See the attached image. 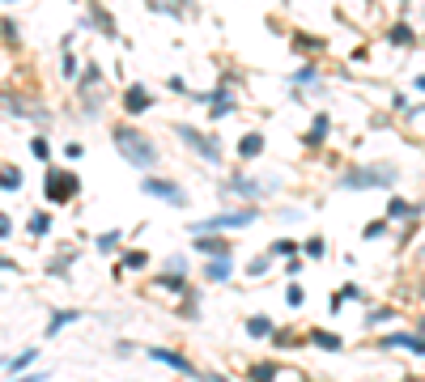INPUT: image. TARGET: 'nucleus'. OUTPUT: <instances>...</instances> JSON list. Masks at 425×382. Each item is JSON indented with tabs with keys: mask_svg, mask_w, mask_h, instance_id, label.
<instances>
[{
	"mask_svg": "<svg viewBox=\"0 0 425 382\" xmlns=\"http://www.w3.org/2000/svg\"><path fill=\"white\" fill-rule=\"evenodd\" d=\"M264 268H268V255H264V259H251V268H247V272H251V276H260Z\"/></svg>",
	"mask_w": 425,
	"mask_h": 382,
	"instance_id": "34",
	"label": "nucleus"
},
{
	"mask_svg": "<svg viewBox=\"0 0 425 382\" xmlns=\"http://www.w3.org/2000/svg\"><path fill=\"white\" fill-rule=\"evenodd\" d=\"M230 191H243V196H260V187H255V183H247V179H230Z\"/></svg>",
	"mask_w": 425,
	"mask_h": 382,
	"instance_id": "21",
	"label": "nucleus"
},
{
	"mask_svg": "<svg viewBox=\"0 0 425 382\" xmlns=\"http://www.w3.org/2000/svg\"><path fill=\"white\" fill-rule=\"evenodd\" d=\"M140 191H145V196H158V200H166V204H179V208L187 204V191H183L179 183H166V179H153V174L140 183Z\"/></svg>",
	"mask_w": 425,
	"mask_h": 382,
	"instance_id": "5",
	"label": "nucleus"
},
{
	"mask_svg": "<svg viewBox=\"0 0 425 382\" xmlns=\"http://www.w3.org/2000/svg\"><path fill=\"white\" fill-rule=\"evenodd\" d=\"M379 349H413V353H421V336L417 332H409V336H383Z\"/></svg>",
	"mask_w": 425,
	"mask_h": 382,
	"instance_id": "10",
	"label": "nucleus"
},
{
	"mask_svg": "<svg viewBox=\"0 0 425 382\" xmlns=\"http://www.w3.org/2000/svg\"><path fill=\"white\" fill-rule=\"evenodd\" d=\"M149 357H153V361H166L170 370H179V374H187V378L200 382V370H196V366L183 357V353H170V349H149Z\"/></svg>",
	"mask_w": 425,
	"mask_h": 382,
	"instance_id": "7",
	"label": "nucleus"
},
{
	"mask_svg": "<svg viewBox=\"0 0 425 382\" xmlns=\"http://www.w3.org/2000/svg\"><path fill=\"white\" fill-rule=\"evenodd\" d=\"M34 357H38V349H26V353H21V357H13L9 366H13V370H26V366L34 361Z\"/></svg>",
	"mask_w": 425,
	"mask_h": 382,
	"instance_id": "25",
	"label": "nucleus"
},
{
	"mask_svg": "<svg viewBox=\"0 0 425 382\" xmlns=\"http://www.w3.org/2000/svg\"><path fill=\"white\" fill-rule=\"evenodd\" d=\"M30 153H34L38 162H47V153H51V149H47V140H43V136H34V140H30Z\"/></svg>",
	"mask_w": 425,
	"mask_h": 382,
	"instance_id": "24",
	"label": "nucleus"
},
{
	"mask_svg": "<svg viewBox=\"0 0 425 382\" xmlns=\"http://www.w3.org/2000/svg\"><path fill=\"white\" fill-rule=\"evenodd\" d=\"M260 149H264V136H255V132H251V136H243V145H238V153H243V157H255Z\"/></svg>",
	"mask_w": 425,
	"mask_h": 382,
	"instance_id": "17",
	"label": "nucleus"
},
{
	"mask_svg": "<svg viewBox=\"0 0 425 382\" xmlns=\"http://www.w3.org/2000/svg\"><path fill=\"white\" fill-rule=\"evenodd\" d=\"M0 272H17V264H13V259H0Z\"/></svg>",
	"mask_w": 425,
	"mask_h": 382,
	"instance_id": "37",
	"label": "nucleus"
},
{
	"mask_svg": "<svg viewBox=\"0 0 425 382\" xmlns=\"http://www.w3.org/2000/svg\"><path fill=\"white\" fill-rule=\"evenodd\" d=\"M307 336H311L319 349H328V353H336V349H341V336H332V332H319V327H315V332H307Z\"/></svg>",
	"mask_w": 425,
	"mask_h": 382,
	"instance_id": "15",
	"label": "nucleus"
},
{
	"mask_svg": "<svg viewBox=\"0 0 425 382\" xmlns=\"http://www.w3.org/2000/svg\"><path fill=\"white\" fill-rule=\"evenodd\" d=\"M251 378H255V382H272V378H277V370H272V366H251Z\"/></svg>",
	"mask_w": 425,
	"mask_h": 382,
	"instance_id": "23",
	"label": "nucleus"
},
{
	"mask_svg": "<svg viewBox=\"0 0 425 382\" xmlns=\"http://www.w3.org/2000/svg\"><path fill=\"white\" fill-rule=\"evenodd\" d=\"M200 255H217V259H226L230 255V242L226 238H217V234H200V242H192Z\"/></svg>",
	"mask_w": 425,
	"mask_h": 382,
	"instance_id": "9",
	"label": "nucleus"
},
{
	"mask_svg": "<svg viewBox=\"0 0 425 382\" xmlns=\"http://www.w3.org/2000/svg\"><path fill=\"white\" fill-rule=\"evenodd\" d=\"M119 247V230H106L102 238H98V251H115Z\"/></svg>",
	"mask_w": 425,
	"mask_h": 382,
	"instance_id": "22",
	"label": "nucleus"
},
{
	"mask_svg": "<svg viewBox=\"0 0 425 382\" xmlns=\"http://www.w3.org/2000/svg\"><path fill=\"white\" fill-rule=\"evenodd\" d=\"M64 77H77V55L72 51H64Z\"/></svg>",
	"mask_w": 425,
	"mask_h": 382,
	"instance_id": "30",
	"label": "nucleus"
},
{
	"mask_svg": "<svg viewBox=\"0 0 425 382\" xmlns=\"http://www.w3.org/2000/svg\"><path fill=\"white\" fill-rule=\"evenodd\" d=\"M387 213L400 221V217H413V213H417V204H409V200H392V204H387Z\"/></svg>",
	"mask_w": 425,
	"mask_h": 382,
	"instance_id": "18",
	"label": "nucleus"
},
{
	"mask_svg": "<svg viewBox=\"0 0 425 382\" xmlns=\"http://www.w3.org/2000/svg\"><path fill=\"white\" fill-rule=\"evenodd\" d=\"M0 187H9V191H17V187H21V174H17L13 166H4V170H0Z\"/></svg>",
	"mask_w": 425,
	"mask_h": 382,
	"instance_id": "19",
	"label": "nucleus"
},
{
	"mask_svg": "<svg viewBox=\"0 0 425 382\" xmlns=\"http://www.w3.org/2000/svg\"><path fill=\"white\" fill-rule=\"evenodd\" d=\"M9 234H13V221H9V217L0 213V238H9Z\"/></svg>",
	"mask_w": 425,
	"mask_h": 382,
	"instance_id": "36",
	"label": "nucleus"
},
{
	"mask_svg": "<svg viewBox=\"0 0 425 382\" xmlns=\"http://www.w3.org/2000/svg\"><path fill=\"white\" fill-rule=\"evenodd\" d=\"M277 327H272V319H264V315H255V319H247V336H255V340H264V336H272Z\"/></svg>",
	"mask_w": 425,
	"mask_h": 382,
	"instance_id": "11",
	"label": "nucleus"
},
{
	"mask_svg": "<svg viewBox=\"0 0 425 382\" xmlns=\"http://www.w3.org/2000/svg\"><path fill=\"white\" fill-rule=\"evenodd\" d=\"M392 43H400V47L413 43V30H409V26H396V30H392Z\"/></svg>",
	"mask_w": 425,
	"mask_h": 382,
	"instance_id": "26",
	"label": "nucleus"
},
{
	"mask_svg": "<svg viewBox=\"0 0 425 382\" xmlns=\"http://www.w3.org/2000/svg\"><path fill=\"white\" fill-rule=\"evenodd\" d=\"M77 319H81V310H60V315H55V319L47 323V340H51V336H55V332H60L64 323H77Z\"/></svg>",
	"mask_w": 425,
	"mask_h": 382,
	"instance_id": "14",
	"label": "nucleus"
},
{
	"mask_svg": "<svg viewBox=\"0 0 425 382\" xmlns=\"http://www.w3.org/2000/svg\"><path fill=\"white\" fill-rule=\"evenodd\" d=\"M47 230H51V217H47V213H34V217H30V234H47Z\"/></svg>",
	"mask_w": 425,
	"mask_h": 382,
	"instance_id": "20",
	"label": "nucleus"
},
{
	"mask_svg": "<svg viewBox=\"0 0 425 382\" xmlns=\"http://www.w3.org/2000/svg\"><path fill=\"white\" fill-rule=\"evenodd\" d=\"M149 106H153V98H149L145 85H132V89L123 94V111H128V115H140V111H149Z\"/></svg>",
	"mask_w": 425,
	"mask_h": 382,
	"instance_id": "8",
	"label": "nucleus"
},
{
	"mask_svg": "<svg viewBox=\"0 0 425 382\" xmlns=\"http://www.w3.org/2000/svg\"><path fill=\"white\" fill-rule=\"evenodd\" d=\"M302 251H307L311 259H319V255H324V238H311V242H302Z\"/></svg>",
	"mask_w": 425,
	"mask_h": 382,
	"instance_id": "27",
	"label": "nucleus"
},
{
	"mask_svg": "<svg viewBox=\"0 0 425 382\" xmlns=\"http://www.w3.org/2000/svg\"><path fill=\"white\" fill-rule=\"evenodd\" d=\"M362 234H366V238H379V234H383V221H370V225H366Z\"/></svg>",
	"mask_w": 425,
	"mask_h": 382,
	"instance_id": "33",
	"label": "nucleus"
},
{
	"mask_svg": "<svg viewBox=\"0 0 425 382\" xmlns=\"http://www.w3.org/2000/svg\"><path fill=\"white\" fill-rule=\"evenodd\" d=\"M0 366H4V357H0Z\"/></svg>",
	"mask_w": 425,
	"mask_h": 382,
	"instance_id": "38",
	"label": "nucleus"
},
{
	"mask_svg": "<svg viewBox=\"0 0 425 382\" xmlns=\"http://www.w3.org/2000/svg\"><path fill=\"white\" fill-rule=\"evenodd\" d=\"M209 102H213V115H230V111H234V98H230V89H217V94H209Z\"/></svg>",
	"mask_w": 425,
	"mask_h": 382,
	"instance_id": "12",
	"label": "nucleus"
},
{
	"mask_svg": "<svg viewBox=\"0 0 425 382\" xmlns=\"http://www.w3.org/2000/svg\"><path fill=\"white\" fill-rule=\"evenodd\" d=\"M43 378H47L43 370H30V374H21V378H13V382H43Z\"/></svg>",
	"mask_w": 425,
	"mask_h": 382,
	"instance_id": "35",
	"label": "nucleus"
},
{
	"mask_svg": "<svg viewBox=\"0 0 425 382\" xmlns=\"http://www.w3.org/2000/svg\"><path fill=\"white\" fill-rule=\"evenodd\" d=\"M302 298H307L302 285H289V289H285V302H289V306H302Z\"/></svg>",
	"mask_w": 425,
	"mask_h": 382,
	"instance_id": "28",
	"label": "nucleus"
},
{
	"mask_svg": "<svg viewBox=\"0 0 425 382\" xmlns=\"http://www.w3.org/2000/svg\"><path fill=\"white\" fill-rule=\"evenodd\" d=\"M68 196H77V179L64 174V170H51L47 174V200H68Z\"/></svg>",
	"mask_w": 425,
	"mask_h": 382,
	"instance_id": "6",
	"label": "nucleus"
},
{
	"mask_svg": "<svg viewBox=\"0 0 425 382\" xmlns=\"http://www.w3.org/2000/svg\"><path fill=\"white\" fill-rule=\"evenodd\" d=\"M324 136H328V115H315V123H311V136H307V145H324Z\"/></svg>",
	"mask_w": 425,
	"mask_h": 382,
	"instance_id": "16",
	"label": "nucleus"
},
{
	"mask_svg": "<svg viewBox=\"0 0 425 382\" xmlns=\"http://www.w3.org/2000/svg\"><path fill=\"white\" fill-rule=\"evenodd\" d=\"M387 319H392V310H370V315H366L370 327H375V323H387Z\"/></svg>",
	"mask_w": 425,
	"mask_h": 382,
	"instance_id": "32",
	"label": "nucleus"
},
{
	"mask_svg": "<svg viewBox=\"0 0 425 382\" xmlns=\"http://www.w3.org/2000/svg\"><path fill=\"white\" fill-rule=\"evenodd\" d=\"M123 264H128V268H145V251H128Z\"/></svg>",
	"mask_w": 425,
	"mask_h": 382,
	"instance_id": "29",
	"label": "nucleus"
},
{
	"mask_svg": "<svg viewBox=\"0 0 425 382\" xmlns=\"http://www.w3.org/2000/svg\"><path fill=\"white\" fill-rule=\"evenodd\" d=\"M158 285H166V289H175V293L183 289V281H179V276H170V272H166V276H158Z\"/></svg>",
	"mask_w": 425,
	"mask_h": 382,
	"instance_id": "31",
	"label": "nucleus"
},
{
	"mask_svg": "<svg viewBox=\"0 0 425 382\" xmlns=\"http://www.w3.org/2000/svg\"><path fill=\"white\" fill-rule=\"evenodd\" d=\"M204 276H209V281H230V259H213V264H204Z\"/></svg>",
	"mask_w": 425,
	"mask_h": 382,
	"instance_id": "13",
	"label": "nucleus"
},
{
	"mask_svg": "<svg viewBox=\"0 0 425 382\" xmlns=\"http://www.w3.org/2000/svg\"><path fill=\"white\" fill-rule=\"evenodd\" d=\"M392 183H396L392 166H370V170H353L341 179V187H392Z\"/></svg>",
	"mask_w": 425,
	"mask_h": 382,
	"instance_id": "4",
	"label": "nucleus"
},
{
	"mask_svg": "<svg viewBox=\"0 0 425 382\" xmlns=\"http://www.w3.org/2000/svg\"><path fill=\"white\" fill-rule=\"evenodd\" d=\"M111 136H115L119 153H123V157H128L136 170H153V162H158V149L149 145V136H140L136 128H115Z\"/></svg>",
	"mask_w": 425,
	"mask_h": 382,
	"instance_id": "1",
	"label": "nucleus"
},
{
	"mask_svg": "<svg viewBox=\"0 0 425 382\" xmlns=\"http://www.w3.org/2000/svg\"><path fill=\"white\" fill-rule=\"evenodd\" d=\"M175 136H183L187 140V149H196V153H204V162H221V149H217V136H204L200 128H192V123H175Z\"/></svg>",
	"mask_w": 425,
	"mask_h": 382,
	"instance_id": "2",
	"label": "nucleus"
},
{
	"mask_svg": "<svg viewBox=\"0 0 425 382\" xmlns=\"http://www.w3.org/2000/svg\"><path fill=\"white\" fill-rule=\"evenodd\" d=\"M251 221H255V208H238V213H221V217L196 221V225H192V234L200 238V234H213V230H243V225H251Z\"/></svg>",
	"mask_w": 425,
	"mask_h": 382,
	"instance_id": "3",
	"label": "nucleus"
}]
</instances>
